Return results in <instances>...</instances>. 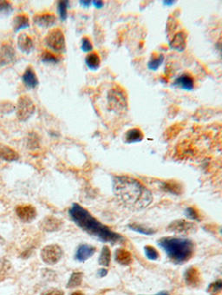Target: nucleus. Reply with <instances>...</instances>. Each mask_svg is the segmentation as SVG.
<instances>
[{
    "mask_svg": "<svg viewBox=\"0 0 222 295\" xmlns=\"http://www.w3.org/2000/svg\"><path fill=\"white\" fill-rule=\"evenodd\" d=\"M113 192L119 203L130 210H143L153 202L151 191L141 181L128 176L114 177Z\"/></svg>",
    "mask_w": 222,
    "mask_h": 295,
    "instance_id": "1",
    "label": "nucleus"
},
{
    "mask_svg": "<svg viewBox=\"0 0 222 295\" xmlns=\"http://www.w3.org/2000/svg\"><path fill=\"white\" fill-rule=\"evenodd\" d=\"M69 214L75 224L82 230L104 243L115 244L124 240L123 237L117 233L111 230L107 226L97 221L89 211L83 207L78 203H73Z\"/></svg>",
    "mask_w": 222,
    "mask_h": 295,
    "instance_id": "2",
    "label": "nucleus"
},
{
    "mask_svg": "<svg viewBox=\"0 0 222 295\" xmlns=\"http://www.w3.org/2000/svg\"><path fill=\"white\" fill-rule=\"evenodd\" d=\"M157 243L175 264H183L188 262L194 253V243L187 238L164 237Z\"/></svg>",
    "mask_w": 222,
    "mask_h": 295,
    "instance_id": "3",
    "label": "nucleus"
},
{
    "mask_svg": "<svg viewBox=\"0 0 222 295\" xmlns=\"http://www.w3.org/2000/svg\"><path fill=\"white\" fill-rule=\"evenodd\" d=\"M107 105L110 111H113L116 114H122L128 111V96L122 87L115 85L109 89Z\"/></svg>",
    "mask_w": 222,
    "mask_h": 295,
    "instance_id": "4",
    "label": "nucleus"
},
{
    "mask_svg": "<svg viewBox=\"0 0 222 295\" xmlns=\"http://www.w3.org/2000/svg\"><path fill=\"white\" fill-rule=\"evenodd\" d=\"M36 111V105L30 96L23 95L19 97L16 108V115L20 122L29 120Z\"/></svg>",
    "mask_w": 222,
    "mask_h": 295,
    "instance_id": "5",
    "label": "nucleus"
},
{
    "mask_svg": "<svg viewBox=\"0 0 222 295\" xmlns=\"http://www.w3.org/2000/svg\"><path fill=\"white\" fill-rule=\"evenodd\" d=\"M45 44L53 52H64L66 43L63 30L59 28L52 30L45 38Z\"/></svg>",
    "mask_w": 222,
    "mask_h": 295,
    "instance_id": "6",
    "label": "nucleus"
},
{
    "mask_svg": "<svg viewBox=\"0 0 222 295\" xmlns=\"http://www.w3.org/2000/svg\"><path fill=\"white\" fill-rule=\"evenodd\" d=\"M63 249L56 244H52L45 246L41 251L42 261L48 264L54 265L59 262L63 257Z\"/></svg>",
    "mask_w": 222,
    "mask_h": 295,
    "instance_id": "7",
    "label": "nucleus"
},
{
    "mask_svg": "<svg viewBox=\"0 0 222 295\" xmlns=\"http://www.w3.org/2000/svg\"><path fill=\"white\" fill-rule=\"evenodd\" d=\"M16 214L25 222H31L37 217V210L31 205H19L16 207Z\"/></svg>",
    "mask_w": 222,
    "mask_h": 295,
    "instance_id": "8",
    "label": "nucleus"
},
{
    "mask_svg": "<svg viewBox=\"0 0 222 295\" xmlns=\"http://www.w3.org/2000/svg\"><path fill=\"white\" fill-rule=\"evenodd\" d=\"M95 253H96V247L88 244H82L76 251L75 259L78 262H86L87 260L91 258Z\"/></svg>",
    "mask_w": 222,
    "mask_h": 295,
    "instance_id": "9",
    "label": "nucleus"
},
{
    "mask_svg": "<svg viewBox=\"0 0 222 295\" xmlns=\"http://www.w3.org/2000/svg\"><path fill=\"white\" fill-rule=\"evenodd\" d=\"M22 82L28 88H35L38 85V78L32 67L28 66L22 75Z\"/></svg>",
    "mask_w": 222,
    "mask_h": 295,
    "instance_id": "10",
    "label": "nucleus"
},
{
    "mask_svg": "<svg viewBox=\"0 0 222 295\" xmlns=\"http://www.w3.org/2000/svg\"><path fill=\"white\" fill-rule=\"evenodd\" d=\"M34 23L41 27H51L56 22V17L52 13H39L34 16Z\"/></svg>",
    "mask_w": 222,
    "mask_h": 295,
    "instance_id": "11",
    "label": "nucleus"
},
{
    "mask_svg": "<svg viewBox=\"0 0 222 295\" xmlns=\"http://www.w3.org/2000/svg\"><path fill=\"white\" fill-rule=\"evenodd\" d=\"M41 228L46 232H56L59 230L62 226V221L54 216H46L41 221Z\"/></svg>",
    "mask_w": 222,
    "mask_h": 295,
    "instance_id": "12",
    "label": "nucleus"
},
{
    "mask_svg": "<svg viewBox=\"0 0 222 295\" xmlns=\"http://www.w3.org/2000/svg\"><path fill=\"white\" fill-rule=\"evenodd\" d=\"M0 60L2 64H9L15 60V50L11 44L5 43L0 49Z\"/></svg>",
    "mask_w": 222,
    "mask_h": 295,
    "instance_id": "13",
    "label": "nucleus"
},
{
    "mask_svg": "<svg viewBox=\"0 0 222 295\" xmlns=\"http://www.w3.org/2000/svg\"><path fill=\"white\" fill-rule=\"evenodd\" d=\"M187 33L185 31H179L174 35L170 42V47L177 52H182L187 46Z\"/></svg>",
    "mask_w": 222,
    "mask_h": 295,
    "instance_id": "14",
    "label": "nucleus"
},
{
    "mask_svg": "<svg viewBox=\"0 0 222 295\" xmlns=\"http://www.w3.org/2000/svg\"><path fill=\"white\" fill-rule=\"evenodd\" d=\"M18 46L23 53L30 54L34 48L33 40L27 34H20L18 37Z\"/></svg>",
    "mask_w": 222,
    "mask_h": 295,
    "instance_id": "15",
    "label": "nucleus"
},
{
    "mask_svg": "<svg viewBox=\"0 0 222 295\" xmlns=\"http://www.w3.org/2000/svg\"><path fill=\"white\" fill-rule=\"evenodd\" d=\"M0 158L5 162H16L19 159L18 152L15 151L10 146L4 144H0Z\"/></svg>",
    "mask_w": 222,
    "mask_h": 295,
    "instance_id": "16",
    "label": "nucleus"
},
{
    "mask_svg": "<svg viewBox=\"0 0 222 295\" xmlns=\"http://www.w3.org/2000/svg\"><path fill=\"white\" fill-rule=\"evenodd\" d=\"M174 85L185 90H192L194 88V78L189 74H182L176 78Z\"/></svg>",
    "mask_w": 222,
    "mask_h": 295,
    "instance_id": "17",
    "label": "nucleus"
},
{
    "mask_svg": "<svg viewBox=\"0 0 222 295\" xmlns=\"http://www.w3.org/2000/svg\"><path fill=\"white\" fill-rule=\"evenodd\" d=\"M30 27V19L25 13L17 15L13 20V30L19 32L21 30Z\"/></svg>",
    "mask_w": 222,
    "mask_h": 295,
    "instance_id": "18",
    "label": "nucleus"
},
{
    "mask_svg": "<svg viewBox=\"0 0 222 295\" xmlns=\"http://www.w3.org/2000/svg\"><path fill=\"white\" fill-rule=\"evenodd\" d=\"M125 142L128 144H134V143H139L143 140L144 134L141 129L138 128H133L127 131L125 134Z\"/></svg>",
    "mask_w": 222,
    "mask_h": 295,
    "instance_id": "19",
    "label": "nucleus"
},
{
    "mask_svg": "<svg viewBox=\"0 0 222 295\" xmlns=\"http://www.w3.org/2000/svg\"><path fill=\"white\" fill-rule=\"evenodd\" d=\"M184 279H185L186 283L189 285V286H197L200 282V273L199 271L194 268V267H191L189 268L185 272L184 274Z\"/></svg>",
    "mask_w": 222,
    "mask_h": 295,
    "instance_id": "20",
    "label": "nucleus"
},
{
    "mask_svg": "<svg viewBox=\"0 0 222 295\" xmlns=\"http://www.w3.org/2000/svg\"><path fill=\"white\" fill-rule=\"evenodd\" d=\"M115 259L116 262L121 265H130L132 262V256L129 251L123 248H120L115 251Z\"/></svg>",
    "mask_w": 222,
    "mask_h": 295,
    "instance_id": "21",
    "label": "nucleus"
},
{
    "mask_svg": "<svg viewBox=\"0 0 222 295\" xmlns=\"http://www.w3.org/2000/svg\"><path fill=\"white\" fill-rule=\"evenodd\" d=\"M86 65L89 69L92 70H96L100 67L101 59L100 56L98 55L96 52H89L85 58Z\"/></svg>",
    "mask_w": 222,
    "mask_h": 295,
    "instance_id": "22",
    "label": "nucleus"
},
{
    "mask_svg": "<svg viewBox=\"0 0 222 295\" xmlns=\"http://www.w3.org/2000/svg\"><path fill=\"white\" fill-rule=\"evenodd\" d=\"M169 228L172 231H175L177 233H185L189 231L190 229H192L193 225L192 223H189L187 221H177L173 222Z\"/></svg>",
    "mask_w": 222,
    "mask_h": 295,
    "instance_id": "23",
    "label": "nucleus"
},
{
    "mask_svg": "<svg viewBox=\"0 0 222 295\" xmlns=\"http://www.w3.org/2000/svg\"><path fill=\"white\" fill-rule=\"evenodd\" d=\"M163 61H164V56L163 54L154 53L149 59V62L148 63V69H150L151 70H158L160 66L163 64Z\"/></svg>",
    "mask_w": 222,
    "mask_h": 295,
    "instance_id": "24",
    "label": "nucleus"
},
{
    "mask_svg": "<svg viewBox=\"0 0 222 295\" xmlns=\"http://www.w3.org/2000/svg\"><path fill=\"white\" fill-rule=\"evenodd\" d=\"M111 254L110 248L107 246H104L103 247V249L101 251L100 256H99V260H98V263L101 266H109L110 263H111Z\"/></svg>",
    "mask_w": 222,
    "mask_h": 295,
    "instance_id": "25",
    "label": "nucleus"
},
{
    "mask_svg": "<svg viewBox=\"0 0 222 295\" xmlns=\"http://www.w3.org/2000/svg\"><path fill=\"white\" fill-rule=\"evenodd\" d=\"M41 61L45 63H57L60 61V58L49 51H44L41 54Z\"/></svg>",
    "mask_w": 222,
    "mask_h": 295,
    "instance_id": "26",
    "label": "nucleus"
},
{
    "mask_svg": "<svg viewBox=\"0 0 222 295\" xmlns=\"http://www.w3.org/2000/svg\"><path fill=\"white\" fill-rule=\"evenodd\" d=\"M129 229L133 230L135 232L140 233V234L145 235V236H152V235H154L156 233V231L154 229L146 228L144 226L140 225V224H136V223L130 224L129 226Z\"/></svg>",
    "mask_w": 222,
    "mask_h": 295,
    "instance_id": "27",
    "label": "nucleus"
},
{
    "mask_svg": "<svg viewBox=\"0 0 222 295\" xmlns=\"http://www.w3.org/2000/svg\"><path fill=\"white\" fill-rule=\"evenodd\" d=\"M83 273H80V272L72 273L71 278H70V280L68 281L67 288H76V287H78L79 285H81L82 280H83Z\"/></svg>",
    "mask_w": 222,
    "mask_h": 295,
    "instance_id": "28",
    "label": "nucleus"
},
{
    "mask_svg": "<svg viewBox=\"0 0 222 295\" xmlns=\"http://www.w3.org/2000/svg\"><path fill=\"white\" fill-rule=\"evenodd\" d=\"M144 253L147 258L151 261H156L159 259V254L156 248L152 246H146L144 247Z\"/></svg>",
    "mask_w": 222,
    "mask_h": 295,
    "instance_id": "29",
    "label": "nucleus"
},
{
    "mask_svg": "<svg viewBox=\"0 0 222 295\" xmlns=\"http://www.w3.org/2000/svg\"><path fill=\"white\" fill-rule=\"evenodd\" d=\"M222 291V280H216L215 282H213L209 285V287L207 288V292L211 295H218Z\"/></svg>",
    "mask_w": 222,
    "mask_h": 295,
    "instance_id": "30",
    "label": "nucleus"
},
{
    "mask_svg": "<svg viewBox=\"0 0 222 295\" xmlns=\"http://www.w3.org/2000/svg\"><path fill=\"white\" fill-rule=\"evenodd\" d=\"M68 4H69L68 1H60V2H58L57 11H58L60 18H61L62 20H65L67 19V17H68V12H67Z\"/></svg>",
    "mask_w": 222,
    "mask_h": 295,
    "instance_id": "31",
    "label": "nucleus"
},
{
    "mask_svg": "<svg viewBox=\"0 0 222 295\" xmlns=\"http://www.w3.org/2000/svg\"><path fill=\"white\" fill-rule=\"evenodd\" d=\"M81 49L83 52H87V53L91 52L93 50V44L89 37H83L82 38Z\"/></svg>",
    "mask_w": 222,
    "mask_h": 295,
    "instance_id": "32",
    "label": "nucleus"
},
{
    "mask_svg": "<svg viewBox=\"0 0 222 295\" xmlns=\"http://www.w3.org/2000/svg\"><path fill=\"white\" fill-rule=\"evenodd\" d=\"M185 215L187 217L189 218V219H191V220H194V221H198V220H200L198 212H197L194 208H193V207H188V208L186 209Z\"/></svg>",
    "mask_w": 222,
    "mask_h": 295,
    "instance_id": "33",
    "label": "nucleus"
},
{
    "mask_svg": "<svg viewBox=\"0 0 222 295\" xmlns=\"http://www.w3.org/2000/svg\"><path fill=\"white\" fill-rule=\"evenodd\" d=\"M10 267H11V263L9 261L4 258L0 260V274L6 273L8 270L10 269Z\"/></svg>",
    "mask_w": 222,
    "mask_h": 295,
    "instance_id": "34",
    "label": "nucleus"
},
{
    "mask_svg": "<svg viewBox=\"0 0 222 295\" xmlns=\"http://www.w3.org/2000/svg\"><path fill=\"white\" fill-rule=\"evenodd\" d=\"M11 10V2L9 1H0V12H4V11H9Z\"/></svg>",
    "mask_w": 222,
    "mask_h": 295,
    "instance_id": "35",
    "label": "nucleus"
},
{
    "mask_svg": "<svg viewBox=\"0 0 222 295\" xmlns=\"http://www.w3.org/2000/svg\"><path fill=\"white\" fill-rule=\"evenodd\" d=\"M43 295H64V294L59 289H51V290L45 292Z\"/></svg>",
    "mask_w": 222,
    "mask_h": 295,
    "instance_id": "36",
    "label": "nucleus"
},
{
    "mask_svg": "<svg viewBox=\"0 0 222 295\" xmlns=\"http://www.w3.org/2000/svg\"><path fill=\"white\" fill-rule=\"evenodd\" d=\"M216 47L218 49V51L220 52V54H221V57H222V38L219 39L217 44H216Z\"/></svg>",
    "mask_w": 222,
    "mask_h": 295,
    "instance_id": "37",
    "label": "nucleus"
},
{
    "mask_svg": "<svg viewBox=\"0 0 222 295\" xmlns=\"http://www.w3.org/2000/svg\"><path fill=\"white\" fill-rule=\"evenodd\" d=\"M97 274H98V276L101 277V278H103V277L106 276V275H107L108 271L107 270L103 268V269H100L99 271H98Z\"/></svg>",
    "mask_w": 222,
    "mask_h": 295,
    "instance_id": "38",
    "label": "nucleus"
},
{
    "mask_svg": "<svg viewBox=\"0 0 222 295\" xmlns=\"http://www.w3.org/2000/svg\"><path fill=\"white\" fill-rule=\"evenodd\" d=\"M93 4L97 8H101L104 6V2H102V1H94Z\"/></svg>",
    "mask_w": 222,
    "mask_h": 295,
    "instance_id": "39",
    "label": "nucleus"
},
{
    "mask_svg": "<svg viewBox=\"0 0 222 295\" xmlns=\"http://www.w3.org/2000/svg\"><path fill=\"white\" fill-rule=\"evenodd\" d=\"M79 3H80L82 5H83V6H89L90 4H91L90 1H80Z\"/></svg>",
    "mask_w": 222,
    "mask_h": 295,
    "instance_id": "40",
    "label": "nucleus"
},
{
    "mask_svg": "<svg viewBox=\"0 0 222 295\" xmlns=\"http://www.w3.org/2000/svg\"><path fill=\"white\" fill-rule=\"evenodd\" d=\"M169 295V294H168V293H167V292L163 291V292H160V293H158V294H156V295Z\"/></svg>",
    "mask_w": 222,
    "mask_h": 295,
    "instance_id": "41",
    "label": "nucleus"
},
{
    "mask_svg": "<svg viewBox=\"0 0 222 295\" xmlns=\"http://www.w3.org/2000/svg\"><path fill=\"white\" fill-rule=\"evenodd\" d=\"M71 295H85L83 293H82V292L77 291L74 292V293H72Z\"/></svg>",
    "mask_w": 222,
    "mask_h": 295,
    "instance_id": "42",
    "label": "nucleus"
},
{
    "mask_svg": "<svg viewBox=\"0 0 222 295\" xmlns=\"http://www.w3.org/2000/svg\"><path fill=\"white\" fill-rule=\"evenodd\" d=\"M4 242H5V241H4V238H3V237H2V236H0V246H2V245H4Z\"/></svg>",
    "mask_w": 222,
    "mask_h": 295,
    "instance_id": "43",
    "label": "nucleus"
},
{
    "mask_svg": "<svg viewBox=\"0 0 222 295\" xmlns=\"http://www.w3.org/2000/svg\"><path fill=\"white\" fill-rule=\"evenodd\" d=\"M221 234H222V229H221Z\"/></svg>",
    "mask_w": 222,
    "mask_h": 295,
    "instance_id": "44",
    "label": "nucleus"
}]
</instances>
